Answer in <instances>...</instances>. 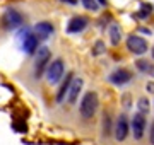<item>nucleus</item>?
I'll use <instances>...</instances> for the list:
<instances>
[{"label":"nucleus","mask_w":154,"mask_h":145,"mask_svg":"<svg viewBox=\"0 0 154 145\" xmlns=\"http://www.w3.org/2000/svg\"><path fill=\"white\" fill-rule=\"evenodd\" d=\"M17 39H19V45H21V50L26 53V55H34L38 51L39 41L41 39L38 38V34L31 31V29H21L19 34H17Z\"/></svg>","instance_id":"1"},{"label":"nucleus","mask_w":154,"mask_h":145,"mask_svg":"<svg viewBox=\"0 0 154 145\" xmlns=\"http://www.w3.org/2000/svg\"><path fill=\"white\" fill-rule=\"evenodd\" d=\"M98 94L89 90L82 96L81 99V104H79V111H81V116L84 120H91V118L96 114V109H98Z\"/></svg>","instance_id":"2"},{"label":"nucleus","mask_w":154,"mask_h":145,"mask_svg":"<svg viewBox=\"0 0 154 145\" xmlns=\"http://www.w3.org/2000/svg\"><path fill=\"white\" fill-rule=\"evenodd\" d=\"M50 58H51V51H50L46 46H41L38 50V53H36V58H34V68H33L34 78H39L46 70H48Z\"/></svg>","instance_id":"3"},{"label":"nucleus","mask_w":154,"mask_h":145,"mask_svg":"<svg viewBox=\"0 0 154 145\" xmlns=\"http://www.w3.org/2000/svg\"><path fill=\"white\" fill-rule=\"evenodd\" d=\"M63 73H65V63L62 58H57L53 60L51 63L48 65V70H46V78H48V82L51 85L57 84L62 77H63Z\"/></svg>","instance_id":"4"},{"label":"nucleus","mask_w":154,"mask_h":145,"mask_svg":"<svg viewBox=\"0 0 154 145\" xmlns=\"http://www.w3.org/2000/svg\"><path fill=\"white\" fill-rule=\"evenodd\" d=\"M146 125H147L146 114H142L140 111H137L135 114H134L132 121H130V128H132V132H134V138H135V140H140L144 137Z\"/></svg>","instance_id":"5"},{"label":"nucleus","mask_w":154,"mask_h":145,"mask_svg":"<svg viewBox=\"0 0 154 145\" xmlns=\"http://www.w3.org/2000/svg\"><path fill=\"white\" fill-rule=\"evenodd\" d=\"M22 22H24V17H22V14L19 10H16V9H9V10L4 14V26H5V29H9V31H12V29H16V28H21Z\"/></svg>","instance_id":"6"},{"label":"nucleus","mask_w":154,"mask_h":145,"mask_svg":"<svg viewBox=\"0 0 154 145\" xmlns=\"http://www.w3.org/2000/svg\"><path fill=\"white\" fill-rule=\"evenodd\" d=\"M127 48H128V51H132L134 55H144L147 51V41L140 36L132 34V36L127 38Z\"/></svg>","instance_id":"7"},{"label":"nucleus","mask_w":154,"mask_h":145,"mask_svg":"<svg viewBox=\"0 0 154 145\" xmlns=\"http://www.w3.org/2000/svg\"><path fill=\"white\" fill-rule=\"evenodd\" d=\"M86 28H88V17L75 16V17H72L70 21H69L65 31L69 34H77V33H81V31H84Z\"/></svg>","instance_id":"8"},{"label":"nucleus","mask_w":154,"mask_h":145,"mask_svg":"<svg viewBox=\"0 0 154 145\" xmlns=\"http://www.w3.org/2000/svg\"><path fill=\"white\" fill-rule=\"evenodd\" d=\"M132 77H134L132 72H128L127 68H118L110 75V82L115 85H125L132 80Z\"/></svg>","instance_id":"9"},{"label":"nucleus","mask_w":154,"mask_h":145,"mask_svg":"<svg viewBox=\"0 0 154 145\" xmlns=\"http://www.w3.org/2000/svg\"><path fill=\"white\" fill-rule=\"evenodd\" d=\"M128 120H127L125 114H122L118 116V121H116V126H115V138L118 142H123L127 138V135H128Z\"/></svg>","instance_id":"10"},{"label":"nucleus","mask_w":154,"mask_h":145,"mask_svg":"<svg viewBox=\"0 0 154 145\" xmlns=\"http://www.w3.org/2000/svg\"><path fill=\"white\" fill-rule=\"evenodd\" d=\"M53 31H55V28H53V24L48 22V21H41V22H38L34 26V33L38 34L39 39H48L50 36L53 34Z\"/></svg>","instance_id":"11"},{"label":"nucleus","mask_w":154,"mask_h":145,"mask_svg":"<svg viewBox=\"0 0 154 145\" xmlns=\"http://www.w3.org/2000/svg\"><path fill=\"white\" fill-rule=\"evenodd\" d=\"M72 80H74V77H72V72H69V73H67V77H65V80L62 82V85L58 87V90H57V102H63V99L67 97L69 90H70Z\"/></svg>","instance_id":"12"},{"label":"nucleus","mask_w":154,"mask_h":145,"mask_svg":"<svg viewBox=\"0 0 154 145\" xmlns=\"http://www.w3.org/2000/svg\"><path fill=\"white\" fill-rule=\"evenodd\" d=\"M82 85H84V80L82 78H74L72 80V85H70V90H69V94H67V101L74 104L81 94V90H82Z\"/></svg>","instance_id":"13"},{"label":"nucleus","mask_w":154,"mask_h":145,"mask_svg":"<svg viewBox=\"0 0 154 145\" xmlns=\"http://www.w3.org/2000/svg\"><path fill=\"white\" fill-rule=\"evenodd\" d=\"M135 67L139 68V72L154 75V65L151 63V61H147V60H137L135 61Z\"/></svg>","instance_id":"14"},{"label":"nucleus","mask_w":154,"mask_h":145,"mask_svg":"<svg viewBox=\"0 0 154 145\" xmlns=\"http://www.w3.org/2000/svg\"><path fill=\"white\" fill-rule=\"evenodd\" d=\"M151 12H152V5L142 2L140 4V10L137 12V19H147V16H151Z\"/></svg>","instance_id":"15"},{"label":"nucleus","mask_w":154,"mask_h":145,"mask_svg":"<svg viewBox=\"0 0 154 145\" xmlns=\"http://www.w3.org/2000/svg\"><path fill=\"white\" fill-rule=\"evenodd\" d=\"M110 38H111V43H113V45H118V43H120L122 33H120V28H118V26H111L110 28Z\"/></svg>","instance_id":"16"},{"label":"nucleus","mask_w":154,"mask_h":145,"mask_svg":"<svg viewBox=\"0 0 154 145\" xmlns=\"http://www.w3.org/2000/svg\"><path fill=\"white\" fill-rule=\"evenodd\" d=\"M111 135V118L110 114L103 116V137H110Z\"/></svg>","instance_id":"17"},{"label":"nucleus","mask_w":154,"mask_h":145,"mask_svg":"<svg viewBox=\"0 0 154 145\" xmlns=\"http://www.w3.org/2000/svg\"><path fill=\"white\" fill-rule=\"evenodd\" d=\"M137 108H139V111L142 113V114L149 113V101H147V97H140V99L137 101Z\"/></svg>","instance_id":"18"},{"label":"nucleus","mask_w":154,"mask_h":145,"mask_svg":"<svg viewBox=\"0 0 154 145\" xmlns=\"http://www.w3.org/2000/svg\"><path fill=\"white\" fill-rule=\"evenodd\" d=\"M82 2V5L88 9V10H96L98 9L99 4H96V0H81Z\"/></svg>","instance_id":"19"},{"label":"nucleus","mask_w":154,"mask_h":145,"mask_svg":"<svg viewBox=\"0 0 154 145\" xmlns=\"http://www.w3.org/2000/svg\"><path fill=\"white\" fill-rule=\"evenodd\" d=\"M103 51H105V43L103 41H98L96 46H94V50H93V55H101Z\"/></svg>","instance_id":"20"},{"label":"nucleus","mask_w":154,"mask_h":145,"mask_svg":"<svg viewBox=\"0 0 154 145\" xmlns=\"http://www.w3.org/2000/svg\"><path fill=\"white\" fill-rule=\"evenodd\" d=\"M149 140H151V144L154 145V123L151 125V133H149Z\"/></svg>","instance_id":"21"},{"label":"nucleus","mask_w":154,"mask_h":145,"mask_svg":"<svg viewBox=\"0 0 154 145\" xmlns=\"http://www.w3.org/2000/svg\"><path fill=\"white\" fill-rule=\"evenodd\" d=\"M123 104H125V108H128V106H130V96H128V94H125V96H123Z\"/></svg>","instance_id":"22"},{"label":"nucleus","mask_w":154,"mask_h":145,"mask_svg":"<svg viewBox=\"0 0 154 145\" xmlns=\"http://www.w3.org/2000/svg\"><path fill=\"white\" fill-rule=\"evenodd\" d=\"M146 89H147V92H151V94H154V82H149V84L146 85Z\"/></svg>","instance_id":"23"},{"label":"nucleus","mask_w":154,"mask_h":145,"mask_svg":"<svg viewBox=\"0 0 154 145\" xmlns=\"http://www.w3.org/2000/svg\"><path fill=\"white\" fill-rule=\"evenodd\" d=\"M60 2H63V4H69V5H75L77 0H60Z\"/></svg>","instance_id":"24"},{"label":"nucleus","mask_w":154,"mask_h":145,"mask_svg":"<svg viewBox=\"0 0 154 145\" xmlns=\"http://www.w3.org/2000/svg\"><path fill=\"white\" fill-rule=\"evenodd\" d=\"M96 2H98L99 5H103V7H105V5H106V0H96Z\"/></svg>","instance_id":"25"},{"label":"nucleus","mask_w":154,"mask_h":145,"mask_svg":"<svg viewBox=\"0 0 154 145\" xmlns=\"http://www.w3.org/2000/svg\"><path fill=\"white\" fill-rule=\"evenodd\" d=\"M152 58H154V48H152Z\"/></svg>","instance_id":"26"}]
</instances>
